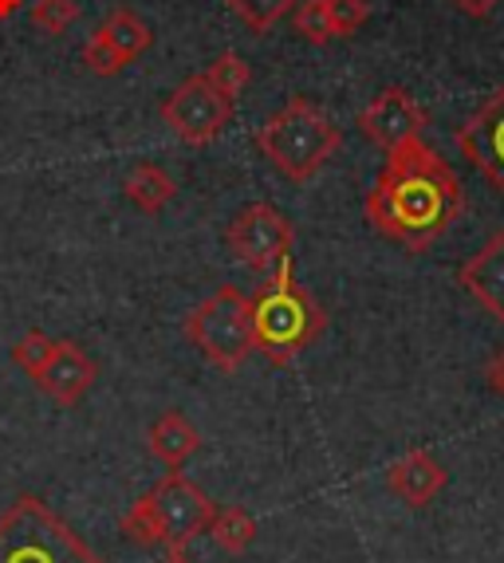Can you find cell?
Returning a JSON list of instances; mask_svg holds the SVG:
<instances>
[{
	"label": "cell",
	"mask_w": 504,
	"mask_h": 563,
	"mask_svg": "<svg viewBox=\"0 0 504 563\" xmlns=\"http://www.w3.org/2000/svg\"><path fill=\"white\" fill-rule=\"evenodd\" d=\"M461 213H465V189L458 174L421 139L391 151L383 174L366 194V221L374 233L402 244L406 253H426Z\"/></svg>",
	"instance_id": "cell-1"
},
{
	"label": "cell",
	"mask_w": 504,
	"mask_h": 563,
	"mask_svg": "<svg viewBox=\"0 0 504 563\" xmlns=\"http://www.w3.org/2000/svg\"><path fill=\"white\" fill-rule=\"evenodd\" d=\"M327 311L292 276V256L272 268V280L252 296V343L272 366L296 363L324 335Z\"/></svg>",
	"instance_id": "cell-2"
},
{
	"label": "cell",
	"mask_w": 504,
	"mask_h": 563,
	"mask_svg": "<svg viewBox=\"0 0 504 563\" xmlns=\"http://www.w3.org/2000/svg\"><path fill=\"white\" fill-rule=\"evenodd\" d=\"M213 500L194 485L182 470H169L158 485L142 493L127 517H122V532L139 540L142 548H166V552H186L189 540L206 536L209 520H213Z\"/></svg>",
	"instance_id": "cell-3"
},
{
	"label": "cell",
	"mask_w": 504,
	"mask_h": 563,
	"mask_svg": "<svg viewBox=\"0 0 504 563\" xmlns=\"http://www.w3.org/2000/svg\"><path fill=\"white\" fill-rule=\"evenodd\" d=\"M256 146L276 174H284L288 181H311L327 166V158L343 146V134L311 99L296 95L261 122Z\"/></svg>",
	"instance_id": "cell-4"
},
{
	"label": "cell",
	"mask_w": 504,
	"mask_h": 563,
	"mask_svg": "<svg viewBox=\"0 0 504 563\" xmlns=\"http://www.w3.org/2000/svg\"><path fill=\"white\" fill-rule=\"evenodd\" d=\"M0 563H103L75 536L72 525L40 497L24 493L0 512Z\"/></svg>",
	"instance_id": "cell-5"
},
{
	"label": "cell",
	"mask_w": 504,
	"mask_h": 563,
	"mask_svg": "<svg viewBox=\"0 0 504 563\" xmlns=\"http://www.w3.org/2000/svg\"><path fill=\"white\" fill-rule=\"evenodd\" d=\"M186 335L217 371L233 375L256 351V343H252V300L241 288L224 284L221 291L206 296L186 316Z\"/></svg>",
	"instance_id": "cell-6"
},
{
	"label": "cell",
	"mask_w": 504,
	"mask_h": 563,
	"mask_svg": "<svg viewBox=\"0 0 504 563\" xmlns=\"http://www.w3.org/2000/svg\"><path fill=\"white\" fill-rule=\"evenodd\" d=\"M292 241H296V229L292 221L269 201H252L241 213L229 221L224 229V244L229 253L252 268V273H272L276 264H284L292 256Z\"/></svg>",
	"instance_id": "cell-7"
},
{
	"label": "cell",
	"mask_w": 504,
	"mask_h": 563,
	"mask_svg": "<svg viewBox=\"0 0 504 563\" xmlns=\"http://www.w3.org/2000/svg\"><path fill=\"white\" fill-rule=\"evenodd\" d=\"M162 119L186 146H209L233 119V99L217 91L206 76H189L166 95Z\"/></svg>",
	"instance_id": "cell-8"
},
{
	"label": "cell",
	"mask_w": 504,
	"mask_h": 563,
	"mask_svg": "<svg viewBox=\"0 0 504 563\" xmlns=\"http://www.w3.org/2000/svg\"><path fill=\"white\" fill-rule=\"evenodd\" d=\"M426 122H430V114L421 111L418 99H414L406 87H386V91H379L371 103L359 111V131H363L374 146H383L386 154L398 151L402 142L421 139Z\"/></svg>",
	"instance_id": "cell-9"
},
{
	"label": "cell",
	"mask_w": 504,
	"mask_h": 563,
	"mask_svg": "<svg viewBox=\"0 0 504 563\" xmlns=\"http://www.w3.org/2000/svg\"><path fill=\"white\" fill-rule=\"evenodd\" d=\"M458 146L493 181V189L504 194V84L465 119V126L458 131Z\"/></svg>",
	"instance_id": "cell-10"
},
{
	"label": "cell",
	"mask_w": 504,
	"mask_h": 563,
	"mask_svg": "<svg viewBox=\"0 0 504 563\" xmlns=\"http://www.w3.org/2000/svg\"><path fill=\"white\" fill-rule=\"evenodd\" d=\"M95 375H99V366L91 363V355H87L79 343L56 339V355H52V363L44 366V375L36 378V386L52 398V402L79 406V398L91 390Z\"/></svg>",
	"instance_id": "cell-11"
},
{
	"label": "cell",
	"mask_w": 504,
	"mask_h": 563,
	"mask_svg": "<svg viewBox=\"0 0 504 563\" xmlns=\"http://www.w3.org/2000/svg\"><path fill=\"white\" fill-rule=\"evenodd\" d=\"M458 280L496 323H504V233H493L481 253L461 264Z\"/></svg>",
	"instance_id": "cell-12"
},
{
	"label": "cell",
	"mask_w": 504,
	"mask_h": 563,
	"mask_svg": "<svg viewBox=\"0 0 504 563\" xmlns=\"http://www.w3.org/2000/svg\"><path fill=\"white\" fill-rule=\"evenodd\" d=\"M446 481H449L446 465L426 450H410L406 457H398L391 470H386V488H391L402 505H410V508L430 505L441 488H446Z\"/></svg>",
	"instance_id": "cell-13"
},
{
	"label": "cell",
	"mask_w": 504,
	"mask_h": 563,
	"mask_svg": "<svg viewBox=\"0 0 504 563\" xmlns=\"http://www.w3.org/2000/svg\"><path fill=\"white\" fill-rule=\"evenodd\" d=\"M146 438H150V453H154L166 470H186V461L201 450V433H197V426L178 410L162 413L158 422L150 426Z\"/></svg>",
	"instance_id": "cell-14"
},
{
	"label": "cell",
	"mask_w": 504,
	"mask_h": 563,
	"mask_svg": "<svg viewBox=\"0 0 504 563\" xmlns=\"http://www.w3.org/2000/svg\"><path fill=\"white\" fill-rule=\"evenodd\" d=\"M122 194H127V201H131L139 213L154 217L178 198V181L169 178L162 166H154V162H139V166L127 174V181H122Z\"/></svg>",
	"instance_id": "cell-15"
},
{
	"label": "cell",
	"mask_w": 504,
	"mask_h": 563,
	"mask_svg": "<svg viewBox=\"0 0 504 563\" xmlns=\"http://www.w3.org/2000/svg\"><path fill=\"white\" fill-rule=\"evenodd\" d=\"M95 36H103L107 44L119 52L127 64H134V59L142 56L150 47V40H154V32L146 29V20L139 16V12H131V9H114L111 16L99 24V32Z\"/></svg>",
	"instance_id": "cell-16"
},
{
	"label": "cell",
	"mask_w": 504,
	"mask_h": 563,
	"mask_svg": "<svg viewBox=\"0 0 504 563\" xmlns=\"http://www.w3.org/2000/svg\"><path fill=\"white\" fill-rule=\"evenodd\" d=\"M206 536L213 540L217 548H221V552L241 555L244 548H249L252 540H256V520H252L241 505L217 508L213 520H209V528H206Z\"/></svg>",
	"instance_id": "cell-17"
},
{
	"label": "cell",
	"mask_w": 504,
	"mask_h": 563,
	"mask_svg": "<svg viewBox=\"0 0 504 563\" xmlns=\"http://www.w3.org/2000/svg\"><path fill=\"white\" fill-rule=\"evenodd\" d=\"M237 16L244 20V29H252L256 36L272 29V24H281L292 9H296V0H224Z\"/></svg>",
	"instance_id": "cell-18"
},
{
	"label": "cell",
	"mask_w": 504,
	"mask_h": 563,
	"mask_svg": "<svg viewBox=\"0 0 504 563\" xmlns=\"http://www.w3.org/2000/svg\"><path fill=\"white\" fill-rule=\"evenodd\" d=\"M201 76L209 79V84L217 87L221 95H229V99H241V91L249 87V79H252V71H249V64H244L237 52H221V56L213 59V64L201 71Z\"/></svg>",
	"instance_id": "cell-19"
},
{
	"label": "cell",
	"mask_w": 504,
	"mask_h": 563,
	"mask_svg": "<svg viewBox=\"0 0 504 563\" xmlns=\"http://www.w3.org/2000/svg\"><path fill=\"white\" fill-rule=\"evenodd\" d=\"M52 355H56V339L44 335V331H29V335H20L17 347H12V363H17L29 378L44 375V366L52 363Z\"/></svg>",
	"instance_id": "cell-20"
},
{
	"label": "cell",
	"mask_w": 504,
	"mask_h": 563,
	"mask_svg": "<svg viewBox=\"0 0 504 563\" xmlns=\"http://www.w3.org/2000/svg\"><path fill=\"white\" fill-rule=\"evenodd\" d=\"M292 24H296L299 36L308 40V44H316V47H324V44H331V40H336V29H331V16H327L324 0H299Z\"/></svg>",
	"instance_id": "cell-21"
},
{
	"label": "cell",
	"mask_w": 504,
	"mask_h": 563,
	"mask_svg": "<svg viewBox=\"0 0 504 563\" xmlns=\"http://www.w3.org/2000/svg\"><path fill=\"white\" fill-rule=\"evenodd\" d=\"M32 20L47 36H59V32H67L79 20V0H36L32 4Z\"/></svg>",
	"instance_id": "cell-22"
},
{
	"label": "cell",
	"mask_w": 504,
	"mask_h": 563,
	"mask_svg": "<svg viewBox=\"0 0 504 563\" xmlns=\"http://www.w3.org/2000/svg\"><path fill=\"white\" fill-rule=\"evenodd\" d=\"M324 4H327V16H331V29H336V40L355 36L366 24V16H371L366 0H324Z\"/></svg>",
	"instance_id": "cell-23"
},
{
	"label": "cell",
	"mask_w": 504,
	"mask_h": 563,
	"mask_svg": "<svg viewBox=\"0 0 504 563\" xmlns=\"http://www.w3.org/2000/svg\"><path fill=\"white\" fill-rule=\"evenodd\" d=\"M84 64H87V71H91V76L111 79V76H119L122 67H127V59H122L103 36H91L84 44Z\"/></svg>",
	"instance_id": "cell-24"
},
{
	"label": "cell",
	"mask_w": 504,
	"mask_h": 563,
	"mask_svg": "<svg viewBox=\"0 0 504 563\" xmlns=\"http://www.w3.org/2000/svg\"><path fill=\"white\" fill-rule=\"evenodd\" d=\"M485 383H489V390H493V395H501V398H504V347L496 351L493 358H489V366H485Z\"/></svg>",
	"instance_id": "cell-25"
},
{
	"label": "cell",
	"mask_w": 504,
	"mask_h": 563,
	"mask_svg": "<svg viewBox=\"0 0 504 563\" xmlns=\"http://www.w3.org/2000/svg\"><path fill=\"white\" fill-rule=\"evenodd\" d=\"M453 9H461L465 16H473V20H485V16H493V9L501 4V0H449Z\"/></svg>",
	"instance_id": "cell-26"
},
{
	"label": "cell",
	"mask_w": 504,
	"mask_h": 563,
	"mask_svg": "<svg viewBox=\"0 0 504 563\" xmlns=\"http://www.w3.org/2000/svg\"><path fill=\"white\" fill-rule=\"evenodd\" d=\"M20 4H24V0H0V20H9L12 12H20Z\"/></svg>",
	"instance_id": "cell-27"
},
{
	"label": "cell",
	"mask_w": 504,
	"mask_h": 563,
	"mask_svg": "<svg viewBox=\"0 0 504 563\" xmlns=\"http://www.w3.org/2000/svg\"><path fill=\"white\" fill-rule=\"evenodd\" d=\"M162 563H189V560H186V552H169V555H166V560H162Z\"/></svg>",
	"instance_id": "cell-28"
}]
</instances>
